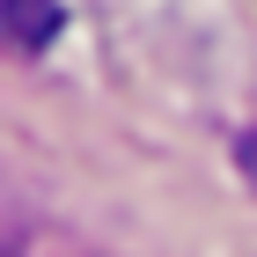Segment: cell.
I'll return each instance as SVG.
<instances>
[{"label":"cell","mask_w":257,"mask_h":257,"mask_svg":"<svg viewBox=\"0 0 257 257\" xmlns=\"http://www.w3.org/2000/svg\"><path fill=\"white\" fill-rule=\"evenodd\" d=\"M242 177L257 184V125H250V133H242Z\"/></svg>","instance_id":"cell-2"},{"label":"cell","mask_w":257,"mask_h":257,"mask_svg":"<svg viewBox=\"0 0 257 257\" xmlns=\"http://www.w3.org/2000/svg\"><path fill=\"white\" fill-rule=\"evenodd\" d=\"M0 30L22 52H44L52 30H59V0H0Z\"/></svg>","instance_id":"cell-1"}]
</instances>
